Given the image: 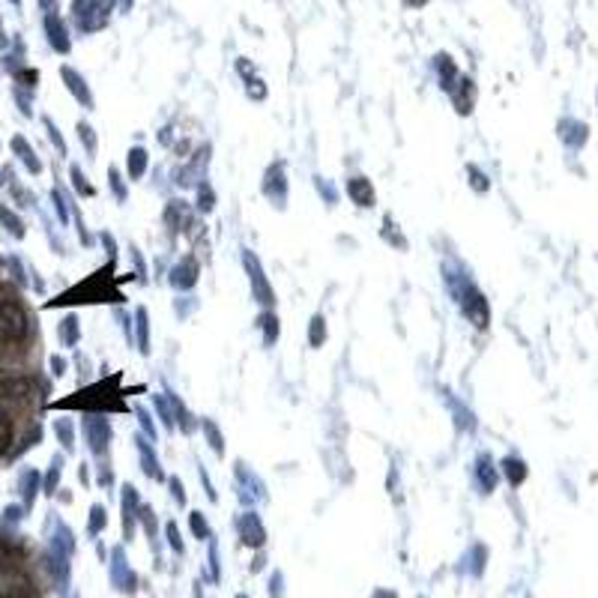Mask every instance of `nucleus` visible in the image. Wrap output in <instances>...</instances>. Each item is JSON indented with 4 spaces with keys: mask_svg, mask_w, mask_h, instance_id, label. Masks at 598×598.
<instances>
[{
    "mask_svg": "<svg viewBox=\"0 0 598 598\" xmlns=\"http://www.w3.org/2000/svg\"><path fill=\"white\" fill-rule=\"evenodd\" d=\"M407 4H410V6H422V4H425V0H407Z\"/></svg>",
    "mask_w": 598,
    "mask_h": 598,
    "instance_id": "obj_33",
    "label": "nucleus"
},
{
    "mask_svg": "<svg viewBox=\"0 0 598 598\" xmlns=\"http://www.w3.org/2000/svg\"><path fill=\"white\" fill-rule=\"evenodd\" d=\"M78 132H81V141H84V144H90V150H93V147H96V141H93V129L81 123V126H78Z\"/></svg>",
    "mask_w": 598,
    "mask_h": 598,
    "instance_id": "obj_26",
    "label": "nucleus"
},
{
    "mask_svg": "<svg viewBox=\"0 0 598 598\" xmlns=\"http://www.w3.org/2000/svg\"><path fill=\"white\" fill-rule=\"evenodd\" d=\"M141 458H144V466H147V473H150V476H159L156 461H153V452H150L147 446H144V443H141Z\"/></svg>",
    "mask_w": 598,
    "mask_h": 598,
    "instance_id": "obj_21",
    "label": "nucleus"
},
{
    "mask_svg": "<svg viewBox=\"0 0 598 598\" xmlns=\"http://www.w3.org/2000/svg\"><path fill=\"white\" fill-rule=\"evenodd\" d=\"M171 488H173V497H177V500H186V493L180 491V482H177V479H173V482H171Z\"/></svg>",
    "mask_w": 598,
    "mask_h": 598,
    "instance_id": "obj_32",
    "label": "nucleus"
},
{
    "mask_svg": "<svg viewBox=\"0 0 598 598\" xmlns=\"http://www.w3.org/2000/svg\"><path fill=\"white\" fill-rule=\"evenodd\" d=\"M60 338H63L66 344H75V338H78V320H75V317H66V320H63Z\"/></svg>",
    "mask_w": 598,
    "mask_h": 598,
    "instance_id": "obj_17",
    "label": "nucleus"
},
{
    "mask_svg": "<svg viewBox=\"0 0 598 598\" xmlns=\"http://www.w3.org/2000/svg\"><path fill=\"white\" fill-rule=\"evenodd\" d=\"M12 150H16V153H21V159H24V165L31 168L33 173H39V168H42V165H39V159L33 156V150L27 147V141H24V138H12Z\"/></svg>",
    "mask_w": 598,
    "mask_h": 598,
    "instance_id": "obj_9",
    "label": "nucleus"
},
{
    "mask_svg": "<svg viewBox=\"0 0 598 598\" xmlns=\"http://www.w3.org/2000/svg\"><path fill=\"white\" fill-rule=\"evenodd\" d=\"M198 279V264L192 257H186V264H180L177 269H173V284L177 287H192Z\"/></svg>",
    "mask_w": 598,
    "mask_h": 598,
    "instance_id": "obj_6",
    "label": "nucleus"
},
{
    "mask_svg": "<svg viewBox=\"0 0 598 598\" xmlns=\"http://www.w3.org/2000/svg\"><path fill=\"white\" fill-rule=\"evenodd\" d=\"M46 31H48V39L57 51H69V39H66V27L60 24L57 16H48L46 18Z\"/></svg>",
    "mask_w": 598,
    "mask_h": 598,
    "instance_id": "obj_5",
    "label": "nucleus"
},
{
    "mask_svg": "<svg viewBox=\"0 0 598 598\" xmlns=\"http://www.w3.org/2000/svg\"><path fill=\"white\" fill-rule=\"evenodd\" d=\"M51 368H54V374H63V368H66V362H63L60 356H54V359H51Z\"/></svg>",
    "mask_w": 598,
    "mask_h": 598,
    "instance_id": "obj_28",
    "label": "nucleus"
},
{
    "mask_svg": "<svg viewBox=\"0 0 598 598\" xmlns=\"http://www.w3.org/2000/svg\"><path fill=\"white\" fill-rule=\"evenodd\" d=\"M479 479H482V488L485 491H493V485H497V473H493V466L488 458H479Z\"/></svg>",
    "mask_w": 598,
    "mask_h": 598,
    "instance_id": "obj_12",
    "label": "nucleus"
},
{
    "mask_svg": "<svg viewBox=\"0 0 598 598\" xmlns=\"http://www.w3.org/2000/svg\"><path fill=\"white\" fill-rule=\"evenodd\" d=\"M72 180H75V186H78V192H81V195H93V186H90V183H84V177H81V171H78V168H72Z\"/></svg>",
    "mask_w": 598,
    "mask_h": 598,
    "instance_id": "obj_22",
    "label": "nucleus"
},
{
    "mask_svg": "<svg viewBox=\"0 0 598 598\" xmlns=\"http://www.w3.org/2000/svg\"><path fill=\"white\" fill-rule=\"evenodd\" d=\"M36 485H39V473H24L21 476V493H24V500L27 503H33V497H36Z\"/></svg>",
    "mask_w": 598,
    "mask_h": 598,
    "instance_id": "obj_15",
    "label": "nucleus"
},
{
    "mask_svg": "<svg viewBox=\"0 0 598 598\" xmlns=\"http://www.w3.org/2000/svg\"><path fill=\"white\" fill-rule=\"evenodd\" d=\"M503 470H506V476H508V482H512V485H520L523 479H527V464H523L520 458H506Z\"/></svg>",
    "mask_w": 598,
    "mask_h": 598,
    "instance_id": "obj_8",
    "label": "nucleus"
},
{
    "mask_svg": "<svg viewBox=\"0 0 598 598\" xmlns=\"http://www.w3.org/2000/svg\"><path fill=\"white\" fill-rule=\"evenodd\" d=\"M102 520H105V518H102V508L96 506V508H93V530H99V527H102Z\"/></svg>",
    "mask_w": 598,
    "mask_h": 598,
    "instance_id": "obj_31",
    "label": "nucleus"
},
{
    "mask_svg": "<svg viewBox=\"0 0 598 598\" xmlns=\"http://www.w3.org/2000/svg\"><path fill=\"white\" fill-rule=\"evenodd\" d=\"M203 431H210V437H213V449L222 452V437H218V431H215L213 422H207V425H203Z\"/></svg>",
    "mask_w": 598,
    "mask_h": 598,
    "instance_id": "obj_23",
    "label": "nucleus"
},
{
    "mask_svg": "<svg viewBox=\"0 0 598 598\" xmlns=\"http://www.w3.org/2000/svg\"><path fill=\"white\" fill-rule=\"evenodd\" d=\"M9 443H12V419L9 413L0 410V455L9 449Z\"/></svg>",
    "mask_w": 598,
    "mask_h": 598,
    "instance_id": "obj_14",
    "label": "nucleus"
},
{
    "mask_svg": "<svg viewBox=\"0 0 598 598\" xmlns=\"http://www.w3.org/2000/svg\"><path fill=\"white\" fill-rule=\"evenodd\" d=\"M57 434H60V440L66 446H72V428H69V422H60V425H57Z\"/></svg>",
    "mask_w": 598,
    "mask_h": 598,
    "instance_id": "obj_24",
    "label": "nucleus"
},
{
    "mask_svg": "<svg viewBox=\"0 0 598 598\" xmlns=\"http://www.w3.org/2000/svg\"><path fill=\"white\" fill-rule=\"evenodd\" d=\"M440 72H443V87H449V81L455 78V66H452L449 57H440Z\"/></svg>",
    "mask_w": 598,
    "mask_h": 598,
    "instance_id": "obj_20",
    "label": "nucleus"
},
{
    "mask_svg": "<svg viewBox=\"0 0 598 598\" xmlns=\"http://www.w3.org/2000/svg\"><path fill=\"white\" fill-rule=\"evenodd\" d=\"M201 207L203 210H213V195L210 192H201Z\"/></svg>",
    "mask_w": 598,
    "mask_h": 598,
    "instance_id": "obj_30",
    "label": "nucleus"
},
{
    "mask_svg": "<svg viewBox=\"0 0 598 598\" xmlns=\"http://www.w3.org/2000/svg\"><path fill=\"white\" fill-rule=\"evenodd\" d=\"M168 535H171V542H173V548H177V550H183V545H180V538H177V527H173V523H171V527H168Z\"/></svg>",
    "mask_w": 598,
    "mask_h": 598,
    "instance_id": "obj_29",
    "label": "nucleus"
},
{
    "mask_svg": "<svg viewBox=\"0 0 598 598\" xmlns=\"http://www.w3.org/2000/svg\"><path fill=\"white\" fill-rule=\"evenodd\" d=\"M466 317L476 320V326H488V302L482 299V294L476 290H466Z\"/></svg>",
    "mask_w": 598,
    "mask_h": 598,
    "instance_id": "obj_4",
    "label": "nucleus"
},
{
    "mask_svg": "<svg viewBox=\"0 0 598 598\" xmlns=\"http://www.w3.org/2000/svg\"><path fill=\"white\" fill-rule=\"evenodd\" d=\"M260 326H264V332H267V344H272L275 335H279V324H275V317L264 314V317H260Z\"/></svg>",
    "mask_w": 598,
    "mask_h": 598,
    "instance_id": "obj_18",
    "label": "nucleus"
},
{
    "mask_svg": "<svg viewBox=\"0 0 598 598\" xmlns=\"http://www.w3.org/2000/svg\"><path fill=\"white\" fill-rule=\"evenodd\" d=\"M347 195L353 198L359 207H371V203H374V188H371V183L365 177H350L347 180Z\"/></svg>",
    "mask_w": 598,
    "mask_h": 598,
    "instance_id": "obj_3",
    "label": "nucleus"
},
{
    "mask_svg": "<svg viewBox=\"0 0 598 598\" xmlns=\"http://www.w3.org/2000/svg\"><path fill=\"white\" fill-rule=\"evenodd\" d=\"M0 222L6 225V230L12 233V237H24V225H21V218H18V215H12L6 207H0Z\"/></svg>",
    "mask_w": 598,
    "mask_h": 598,
    "instance_id": "obj_13",
    "label": "nucleus"
},
{
    "mask_svg": "<svg viewBox=\"0 0 598 598\" xmlns=\"http://www.w3.org/2000/svg\"><path fill=\"white\" fill-rule=\"evenodd\" d=\"M324 326H326L324 317H314V320H311V344H314V347H320V344H324V338H326V335H324Z\"/></svg>",
    "mask_w": 598,
    "mask_h": 598,
    "instance_id": "obj_19",
    "label": "nucleus"
},
{
    "mask_svg": "<svg viewBox=\"0 0 598 598\" xmlns=\"http://www.w3.org/2000/svg\"><path fill=\"white\" fill-rule=\"evenodd\" d=\"M51 4H54V0H42V6H51Z\"/></svg>",
    "mask_w": 598,
    "mask_h": 598,
    "instance_id": "obj_34",
    "label": "nucleus"
},
{
    "mask_svg": "<svg viewBox=\"0 0 598 598\" xmlns=\"http://www.w3.org/2000/svg\"><path fill=\"white\" fill-rule=\"evenodd\" d=\"M242 260H245V269L252 272V287H255V297H257L260 302H264V305H269V302H272V290H269V284L264 282V272H260V264H257V260H255L249 252H245V257H242Z\"/></svg>",
    "mask_w": 598,
    "mask_h": 598,
    "instance_id": "obj_2",
    "label": "nucleus"
},
{
    "mask_svg": "<svg viewBox=\"0 0 598 598\" xmlns=\"http://www.w3.org/2000/svg\"><path fill=\"white\" fill-rule=\"evenodd\" d=\"M9 598H39V592L33 589V583H12L9 587Z\"/></svg>",
    "mask_w": 598,
    "mask_h": 598,
    "instance_id": "obj_16",
    "label": "nucleus"
},
{
    "mask_svg": "<svg viewBox=\"0 0 598 598\" xmlns=\"http://www.w3.org/2000/svg\"><path fill=\"white\" fill-rule=\"evenodd\" d=\"M27 335V314L16 299L0 302V338L4 341H24Z\"/></svg>",
    "mask_w": 598,
    "mask_h": 598,
    "instance_id": "obj_1",
    "label": "nucleus"
},
{
    "mask_svg": "<svg viewBox=\"0 0 598 598\" xmlns=\"http://www.w3.org/2000/svg\"><path fill=\"white\" fill-rule=\"evenodd\" d=\"M144 168H147V153H144V150L138 147V150L129 153V177L138 180L141 173H144Z\"/></svg>",
    "mask_w": 598,
    "mask_h": 598,
    "instance_id": "obj_11",
    "label": "nucleus"
},
{
    "mask_svg": "<svg viewBox=\"0 0 598 598\" xmlns=\"http://www.w3.org/2000/svg\"><path fill=\"white\" fill-rule=\"evenodd\" d=\"M192 530H195V533H198L201 538H207V527H203V518H201L198 512L192 515Z\"/></svg>",
    "mask_w": 598,
    "mask_h": 598,
    "instance_id": "obj_27",
    "label": "nucleus"
},
{
    "mask_svg": "<svg viewBox=\"0 0 598 598\" xmlns=\"http://www.w3.org/2000/svg\"><path fill=\"white\" fill-rule=\"evenodd\" d=\"M470 173H473V186L479 188V192H485V188H488V183H485V173H482V171H476V168H470Z\"/></svg>",
    "mask_w": 598,
    "mask_h": 598,
    "instance_id": "obj_25",
    "label": "nucleus"
},
{
    "mask_svg": "<svg viewBox=\"0 0 598 598\" xmlns=\"http://www.w3.org/2000/svg\"><path fill=\"white\" fill-rule=\"evenodd\" d=\"M63 78L69 81V90L78 96V102H84V105H90V93H87V87H84V81L75 75L72 69H63Z\"/></svg>",
    "mask_w": 598,
    "mask_h": 598,
    "instance_id": "obj_10",
    "label": "nucleus"
},
{
    "mask_svg": "<svg viewBox=\"0 0 598 598\" xmlns=\"http://www.w3.org/2000/svg\"><path fill=\"white\" fill-rule=\"evenodd\" d=\"M84 428H87V434H90V446H93V452H102L105 449V440H108V425L105 422H84Z\"/></svg>",
    "mask_w": 598,
    "mask_h": 598,
    "instance_id": "obj_7",
    "label": "nucleus"
}]
</instances>
